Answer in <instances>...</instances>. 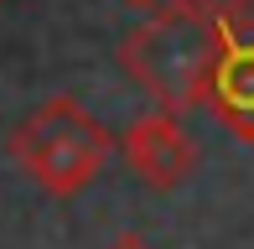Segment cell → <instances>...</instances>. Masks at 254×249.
I'll use <instances>...</instances> for the list:
<instances>
[{"mask_svg":"<svg viewBox=\"0 0 254 249\" xmlns=\"http://www.w3.org/2000/svg\"><path fill=\"white\" fill-rule=\"evenodd\" d=\"M218 52H223V21H213L192 0H166L120 42V67L145 99H156V109L187 115L207 104Z\"/></svg>","mask_w":254,"mask_h":249,"instance_id":"1","label":"cell"},{"mask_svg":"<svg viewBox=\"0 0 254 249\" xmlns=\"http://www.w3.org/2000/svg\"><path fill=\"white\" fill-rule=\"evenodd\" d=\"M207 109L254 145V26L249 21H223V52L207 78Z\"/></svg>","mask_w":254,"mask_h":249,"instance_id":"4","label":"cell"},{"mask_svg":"<svg viewBox=\"0 0 254 249\" xmlns=\"http://www.w3.org/2000/svg\"><path fill=\"white\" fill-rule=\"evenodd\" d=\"M0 5H5V0H0Z\"/></svg>","mask_w":254,"mask_h":249,"instance_id":"8","label":"cell"},{"mask_svg":"<svg viewBox=\"0 0 254 249\" xmlns=\"http://www.w3.org/2000/svg\"><path fill=\"white\" fill-rule=\"evenodd\" d=\"M197 10H207L213 21H249V10H254V0H192Z\"/></svg>","mask_w":254,"mask_h":249,"instance_id":"5","label":"cell"},{"mask_svg":"<svg viewBox=\"0 0 254 249\" xmlns=\"http://www.w3.org/2000/svg\"><path fill=\"white\" fill-rule=\"evenodd\" d=\"M109 249H156V244L145 239V234H135V229H125V234H114V239H109Z\"/></svg>","mask_w":254,"mask_h":249,"instance_id":"6","label":"cell"},{"mask_svg":"<svg viewBox=\"0 0 254 249\" xmlns=\"http://www.w3.org/2000/svg\"><path fill=\"white\" fill-rule=\"evenodd\" d=\"M125 5H130V10H145V16H151V10H161L166 0H125Z\"/></svg>","mask_w":254,"mask_h":249,"instance_id":"7","label":"cell"},{"mask_svg":"<svg viewBox=\"0 0 254 249\" xmlns=\"http://www.w3.org/2000/svg\"><path fill=\"white\" fill-rule=\"evenodd\" d=\"M120 151H125V161H130V172L140 177L145 187H156V192L182 187L192 177V166H197V145H192V135L182 130V120L171 115V109L140 115L125 130Z\"/></svg>","mask_w":254,"mask_h":249,"instance_id":"3","label":"cell"},{"mask_svg":"<svg viewBox=\"0 0 254 249\" xmlns=\"http://www.w3.org/2000/svg\"><path fill=\"white\" fill-rule=\"evenodd\" d=\"M114 140L109 130L78 104L73 94H57L37 104L26 120L10 130V156L42 192L52 197H78L99 182Z\"/></svg>","mask_w":254,"mask_h":249,"instance_id":"2","label":"cell"}]
</instances>
